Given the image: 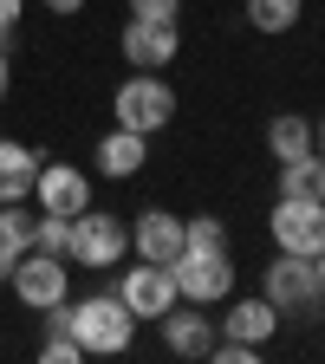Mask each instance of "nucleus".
Returning <instances> with one entry per match:
<instances>
[{
    "mask_svg": "<svg viewBox=\"0 0 325 364\" xmlns=\"http://www.w3.org/2000/svg\"><path fill=\"white\" fill-rule=\"evenodd\" d=\"M33 228H39V215L26 202H0V280H7L14 260L33 247Z\"/></svg>",
    "mask_w": 325,
    "mask_h": 364,
    "instance_id": "16",
    "label": "nucleus"
},
{
    "mask_svg": "<svg viewBox=\"0 0 325 364\" xmlns=\"http://www.w3.org/2000/svg\"><path fill=\"white\" fill-rule=\"evenodd\" d=\"M124 247H130V228H124L111 208H85V215H72V247H65L72 267H117Z\"/></svg>",
    "mask_w": 325,
    "mask_h": 364,
    "instance_id": "5",
    "label": "nucleus"
},
{
    "mask_svg": "<svg viewBox=\"0 0 325 364\" xmlns=\"http://www.w3.org/2000/svg\"><path fill=\"white\" fill-rule=\"evenodd\" d=\"M208 306H189V299H176L163 318H156V326H163V345L176 351V358H208V345L221 338L215 332V318H202Z\"/></svg>",
    "mask_w": 325,
    "mask_h": 364,
    "instance_id": "11",
    "label": "nucleus"
},
{
    "mask_svg": "<svg viewBox=\"0 0 325 364\" xmlns=\"http://www.w3.org/2000/svg\"><path fill=\"white\" fill-rule=\"evenodd\" d=\"M182 247H228V221H221V215L182 221Z\"/></svg>",
    "mask_w": 325,
    "mask_h": 364,
    "instance_id": "20",
    "label": "nucleus"
},
{
    "mask_svg": "<svg viewBox=\"0 0 325 364\" xmlns=\"http://www.w3.org/2000/svg\"><path fill=\"white\" fill-rule=\"evenodd\" d=\"M72 338L85 345V358H124L130 338H137V312H130L117 293L72 299Z\"/></svg>",
    "mask_w": 325,
    "mask_h": 364,
    "instance_id": "1",
    "label": "nucleus"
},
{
    "mask_svg": "<svg viewBox=\"0 0 325 364\" xmlns=\"http://www.w3.org/2000/svg\"><path fill=\"white\" fill-rule=\"evenodd\" d=\"M33 196H39L46 215H85V208H91V176L72 169V163H39Z\"/></svg>",
    "mask_w": 325,
    "mask_h": 364,
    "instance_id": "10",
    "label": "nucleus"
},
{
    "mask_svg": "<svg viewBox=\"0 0 325 364\" xmlns=\"http://www.w3.org/2000/svg\"><path fill=\"white\" fill-rule=\"evenodd\" d=\"M130 14H137V20H176L182 0H130Z\"/></svg>",
    "mask_w": 325,
    "mask_h": 364,
    "instance_id": "24",
    "label": "nucleus"
},
{
    "mask_svg": "<svg viewBox=\"0 0 325 364\" xmlns=\"http://www.w3.org/2000/svg\"><path fill=\"white\" fill-rule=\"evenodd\" d=\"M267 150H273V163L312 156V117H299V111H280V117H267Z\"/></svg>",
    "mask_w": 325,
    "mask_h": 364,
    "instance_id": "17",
    "label": "nucleus"
},
{
    "mask_svg": "<svg viewBox=\"0 0 325 364\" xmlns=\"http://www.w3.org/2000/svg\"><path fill=\"white\" fill-rule=\"evenodd\" d=\"M111 117H117L124 130L156 136V130L176 117V91H169V78H163V72H130V78L111 91Z\"/></svg>",
    "mask_w": 325,
    "mask_h": 364,
    "instance_id": "3",
    "label": "nucleus"
},
{
    "mask_svg": "<svg viewBox=\"0 0 325 364\" xmlns=\"http://www.w3.org/2000/svg\"><path fill=\"white\" fill-rule=\"evenodd\" d=\"M306 196L325 202V156H312V176H306Z\"/></svg>",
    "mask_w": 325,
    "mask_h": 364,
    "instance_id": "26",
    "label": "nucleus"
},
{
    "mask_svg": "<svg viewBox=\"0 0 325 364\" xmlns=\"http://www.w3.org/2000/svg\"><path fill=\"white\" fill-rule=\"evenodd\" d=\"M169 280H176V299L221 306V299H235V260H228V247H182L169 260Z\"/></svg>",
    "mask_w": 325,
    "mask_h": 364,
    "instance_id": "2",
    "label": "nucleus"
},
{
    "mask_svg": "<svg viewBox=\"0 0 325 364\" xmlns=\"http://www.w3.org/2000/svg\"><path fill=\"white\" fill-rule=\"evenodd\" d=\"M7 85H14V59H7V46H0V98H7Z\"/></svg>",
    "mask_w": 325,
    "mask_h": 364,
    "instance_id": "28",
    "label": "nucleus"
},
{
    "mask_svg": "<svg viewBox=\"0 0 325 364\" xmlns=\"http://www.w3.org/2000/svg\"><path fill=\"white\" fill-rule=\"evenodd\" d=\"M20 14H26V0H0V46L14 39V26H20Z\"/></svg>",
    "mask_w": 325,
    "mask_h": 364,
    "instance_id": "25",
    "label": "nucleus"
},
{
    "mask_svg": "<svg viewBox=\"0 0 325 364\" xmlns=\"http://www.w3.org/2000/svg\"><path fill=\"white\" fill-rule=\"evenodd\" d=\"M267 235H273V247L280 254H319L325 247V202H312V196H280L273 202V215H267Z\"/></svg>",
    "mask_w": 325,
    "mask_h": 364,
    "instance_id": "6",
    "label": "nucleus"
},
{
    "mask_svg": "<svg viewBox=\"0 0 325 364\" xmlns=\"http://www.w3.org/2000/svg\"><path fill=\"white\" fill-rule=\"evenodd\" d=\"M33 247H46V254H65V247H72V215H46V208H39Z\"/></svg>",
    "mask_w": 325,
    "mask_h": 364,
    "instance_id": "19",
    "label": "nucleus"
},
{
    "mask_svg": "<svg viewBox=\"0 0 325 364\" xmlns=\"http://www.w3.org/2000/svg\"><path fill=\"white\" fill-rule=\"evenodd\" d=\"M312 273H319V287H325V247H319V254H312Z\"/></svg>",
    "mask_w": 325,
    "mask_h": 364,
    "instance_id": "30",
    "label": "nucleus"
},
{
    "mask_svg": "<svg viewBox=\"0 0 325 364\" xmlns=\"http://www.w3.org/2000/svg\"><path fill=\"white\" fill-rule=\"evenodd\" d=\"M39 150L33 144H14V136H0V202H26L33 182H39Z\"/></svg>",
    "mask_w": 325,
    "mask_h": 364,
    "instance_id": "15",
    "label": "nucleus"
},
{
    "mask_svg": "<svg viewBox=\"0 0 325 364\" xmlns=\"http://www.w3.org/2000/svg\"><path fill=\"white\" fill-rule=\"evenodd\" d=\"M39 7H46V14H59V20H72V14L85 7V0H39Z\"/></svg>",
    "mask_w": 325,
    "mask_h": 364,
    "instance_id": "27",
    "label": "nucleus"
},
{
    "mask_svg": "<svg viewBox=\"0 0 325 364\" xmlns=\"http://www.w3.org/2000/svg\"><path fill=\"white\" fill-rule=\"evenodd\" d=\"M260 293L280 306V312H312V306L325 299L312 260H306V254H280V247H273V260H267V273H260Z\"/></svg>",
    "mask_w": 325,
    "mask_h": 364,
    "instance_id": "7",
    "label": "nucleus"
},
{
    "mask_svg": "<svg viewBox=\"0 0 325 364\" xmlns=\"http://www.w3.org/2000/svg\"><path fill=\"white\" fill-rule=\"evenodd\" d=\"M39 358H46V364H85V345H78L72 332H46Z\"/></svg>",
    "mask_w": 325,
    "mask_h": 364,
    "instance_id": "21",
    "label": "nucleus"
},
{
    "mask_svg": "<svg viewBox=\"0 0 325 364\" xmlns=\"http://www.w3.org/2000/svg\"><path fill=\"white\" fill-rule=\"evenodd\" d=\"M280 318H287V312L260 293V299H235V306H228V312L215 318V332H221V338H241V345H273Z\"/></svg>",
    "mask_w": 325,
    "mask_h": 364,
    "instance_id": "12",
    "label": "nucleus"
},
{
    "mask_svg": "<svg viewBox=\"0 0 325 364\" xmlns=\"http://www.w3.org/2000/svg\"><path fill=\"white\" fill-rule=\"evenodd\" d=\"M117 53L130 59V72H163L176 53H182V33H176V20H124V33H117Z\"/></svg>",
    "mask_w": 325,
    "mask_h": 364,
    "instance_id": "8",
    "label": "nucleus"
},
{
    "mask_svg": "<svg viewBox=\"0 0 325 364\" xmlns=\"http://www.w3.org/2000/svg\"><path fill=\"white\" fill-rule=\"evenodd\" d=\"M312 150H319V156H325V111H319V117H312Z\"/></svg>",
    "mask_w": 325,
    "mask_h": 364,
    "instance_id": "29",
    "label": "nucleus"
},
{
    "mask_svg": "<svg viewBox=\"0 0 325 364\" xmlns=\"http://www.w3.org/2000/svg\"><path fill=\"white\" fill-rule=\"evenodd\" d=\"M299 14H306V0H247V26H254V33H267V39L293 33V26H299Z\"/></svg>",
    "mask_w": 325,
    "mask_h": 364,
    "instance_id": "18",
    "label": "nucleus"
},
{
    "mask_svg": "<svg viewBox=\"0 0 325 364\" xmlns=\"http://www.w3.org/2000/svg\"><path fill=\"white\" fill-rule=\"evenodd\" d=\"M319 156V150H312ZM312 156H293V163H280V196H306V176H312Z\"/></svg>",
    "mask_w": 325,
    "mask_h": 364,
    "instance_id": "23",
    "label": "nucleus"
},
{
    "mask_svg": "<svg viewBox=\"0 0 325 364\" xmlns=\"http://www.w3.org/2000/svg\"><path fill=\"white\" fill-rule=\"evenodd\" d=\"M117 299H124L137 318H163V312L176 306V280H169V267L137 260V267H124V273H117Z\"/></svg>",
    "mask_w": 325,
    "mask_h": 364,
    "instance_id": "9",
    "label": "nucleus"
},
{
    "mask_svg": "<svg viewBox=\"0 0 325 364\" xmlns=\"http://www.w3.org/2000/svg\"><path fill=\"white\" fill-rule=\"evenodd\" d=\"M208 358H215V364H260V358H267V345H241V338H215V345H208Z\"/></svg>",
    "mask_w": 325,
    "mask_h": 364,
    "instance_id": "22",
    "label": "nucleus"
},
{
    "mask_svg": "<svg viewBox=\"0 0 325 364\" xmlns=\"http://www.w3.org/2000/svg\"><path fill=\"white\" fill-rule=\"evenodd\" d=\"M130 247H137V260L169 267V260L182 254V215H169V208H144V215L130 221Z\"/></svg>",
    "mask_w": 325,
    "mask_h": 364,
    "instance_id": "13",
    "label": "nucleus"
},
{
    "mask_svg": "<svg viewBox=\"0 0 325 364\" xmlns=\"http://www.w3.org/2000/svg\"><path fill=\"white\" fill-rule=\"evenodd\" d=\"M144 163H150V136H144V130H124V124H117V130L98 136V169H105L111 182H130Z\"/></svg>",
    "mask_w": 325,
    "mask_h": 364,
    "instance_id": "14",
    "label": "nucleus"
},
{
    "mask_svg": "<svg viewBox=\"0 0 325 364\" xmlns=\"http://www.w3.org/2000/svg\"><path fill=\"white\" fill-rule=\"evenodd\" d=\"M7 287H14L20 306L46 312V306L72 299V260H65V254H46V247H26V254L14 260V273H7Z\"/></svg>",
    "mask_w": 325,
    "mask_h": 364,
    "instance_id": "4",
    "label": "nucleus"
}]
</instances>
